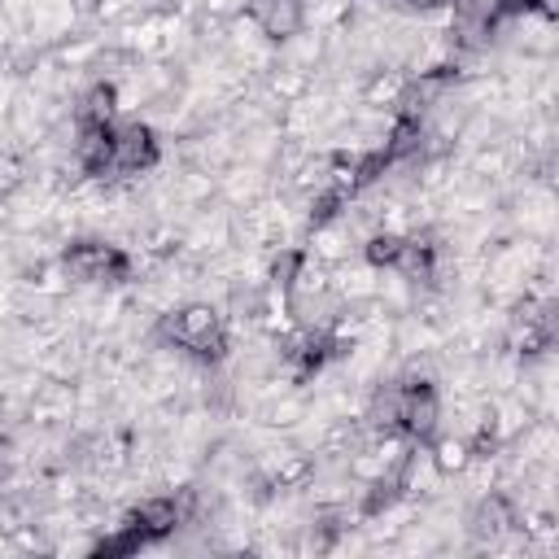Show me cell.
Listing matches in <instances>:
<instances>
[{
  "label": "cell",
  "mask_w": 559,
  "mask_h": 559,
  "mask_svg": "<svg viewBox=\"0 0 559 559\" xmlns=\"http://www.w3.org/2000/svg\"><path fill=\"white\" fill-rule=\"evenodd\" d=\"M166 332H170V341H175L179 349H188V354H197V358H218V354L227 349L223 319H218V310H210V306H188V310L170 314V319H166Z\"/></svg>",
  "instance_id": "6da1fadb"
},
{
  "label": "cell",
  "mask_w": 559,
  "mask_h": 559,
  "mask_svg": "<svg viewBox=\"0 0 559 559\" xmlns=\"http://www.w3.org/2000/svg\"><path fill=\"white\" fill-rule=\"evenodd\" d=\"M66 271L79 275L83 284H118V280L131 271V262H127V253L114 249V245L79 240V245L66 249Z\"/></svg>",
  "instance_id": "7a4b0ae2"
},
{
  "label": "cell",
  "mask_w": 559,
  "mask_h": 559,
  "mask_svg": "<svg viewBox=\"0 0 559 559\" xmlns=\"http://www.w3.org/2000/svg\"><path fill=\"white\" fill-rule=\"evenodd\" d=\"M393 419H397V428H406L411 437H428L432 424H437V397H432V389H428L424 380L402 384L397 397H393Z\"/></svg>",
  "instance_id": "3957f363"
},
{
  "label": "cell",
  "mask_w": 559,
  "mask_h": 559,
  "mask_svg": "<svg viewBox=\"0 0 559 559\" xmlns=\"http://www.w3.org/2000/svg\"><path fill=\"white\" fill-rule=\"evenodd\" d=\"M520 4L528 9V4H537V0H502V9H520Z\"/></svg>",
  "instance_id": "277c9868"
}]
</instances>
